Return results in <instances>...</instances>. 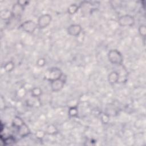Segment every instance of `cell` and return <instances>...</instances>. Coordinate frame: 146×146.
Instances as JSON below:
<instances>
[{
	"label": "cell",
	"instance_id": "cell-1",
	"mask_svg": "<svg viewBox=\"0 0 146 146\" xmlns=\"http://www.w3.org/2000/svg\"><path fill=\"white\" fill-rule=\"evenodd\" d=\"M109 61L113 64L120 66L123 62V56L121 52L116 49L110 50L107 54Z\"/></svg>",
	"mask_w": 146,
	"mask_h": 146
},
{
	"label": "cell",
	"instance_id": "cell-2",
	"mask_svg": "<svg viewBox=\"0 0 146 146\" xmlns=\"http://www.w3.org/2000/svg\"><path fill=\"white\" fill-rule=\"evenodd\" d=\"M63 74L61 70L58 67H52L47 70L44 74V78L51 82L60 78Z\"/></svg>",
	"mask_w": 146,
	"mask_h": 146
},
{
	"label": "cell",
	"instance_id": "cell-3",
	"mask_svg": "<svg viewBox=\"0 0 146 146\" xmlns=\"http://www.w3.org/2000/svg\"><path fill=\"white\" fill-rule=\"evenodd\" d=\"M135 19L133 16L129 14H125L120 16L117 21L119 26L122 27H131L134 25Z\"/></svg>",
	"mask_w": 146,
	"mask_h": 146
},
{
	"label": "cell",
	"instance_id": "cell-4",
	"mask_svg": "<svg viewBox=\"0 0 146 146\" xmlns=\"http://www.w3.org/2000/svg\"><path fill=\"white\" fill-rule=\"evenodd\" d=\"M38 27L37 23L32 20L26 21L19 26V28L23 31L29 34L33 33Z\"/></svg>",
	"mask_w": 146,
	"mask_h": 146
},
{
	"label": "cell",
	"instance_id": "cell-5",
	"mask_svg": "<svg viewBox=\"0 0 146 146\" xmlns=\"http://www.w3.org/2000/svg\"><path fill=\"white\" fill-rule=\"evenodd\" d=\"M66 78L65 75H63L60 78L50 82V87L52 91L56 92L62 90L64 86Z\"/></svg>",
	"mask_w": 146,
	"mask_h": 146
},
{
	"label": "cell",
	"instance_id": "cell-6",
	"mask_svg": "<svg viewBox=\"0 0 146 146\" xmlns=\"http://www.w3.org/2000/svg\"><path fill=\"white\" fill-rule=\"evenodd\" d=\"M52 21V17L48 14H44L41 15L38 19L37 25L39 29H44L47 27Z\"/></svg>",
	"mask_w": 146,
	"mask_h": 146
},
{
	"label": "cell",
	"instance_id": "cell-7",
	"mask_svg": "<svg viewBox=\"0 0 146 146\" xmlns=\"http://www.w3.org/2000/svg\"><path fill=\"white\" fill-rule=\"evenodd\" d=\"M82 27L78 24L70 25L67 29V33L68 35L73 36H78L82 33Z\"/></svg>",
	"mask_w": 146,
	"mask_h": 146
},
{
	"label": "cell",
	"instance_id": "cell-8",
	"mask_svg": "<svg viewBox=\"0 0 146 146\" xmlns=\"http://www.w3.org/2000/svg\"><path fill=\"white\" fill-rule=\"evenodd\" d=\"M25 7L20 5L17 2L15 3L12 7L11 13L13 17H19L23 11Z\"/></svg>",
	"mask_w": 146,
	"mask_h": 146
},
{
	"label": "cell",
	"instance_id": "cell-9",
	"mask_svg": "<svg viewBox=\"0 0 146 146\" xmlns=\"http://www.w3.org/2000/svg\"><path fill=\"white\" fill-rule=\"evenodd\" d=\"M18 134L22 137H25L30 134V129L29 127L24 123L20 127L17 128Z\"/></svg>",
	"mask_w": 146,
	"mask_h": 146
},
{
	"label": "cell",
	"instance_id": "cell-10",
	"mask_svg": "<svg viewBox=\"0 0 146 146\" xmlns=\"http://www.w3.org/2000/svg\"><path fill=\"white\" fill-rule=\"evenodd\" d=\"M119 79L120 74L116 71L111 72L108 75V80L110 84H115L119 81Z\"/></svg>",
	"mask_w": 146,
	"mask_h": 146
},
{
	"label": "cell",
	"instance_id": "cell-11",
	"mask_svg": "<svg viewBox=\"0 0 146 146\" xmlns=\"http://www.w3.org/2000/svg\"><path fill=\"white\" fill-rule=\"evenodd\" d=\"M0 17L3 20H8L13 17L11 11L7 9H4L0 12Z\"/></svg>",
	"mask_w": 146,
	"mask_h": 146
},
{
	"label": "cell",
	"instance_id": "cell-12",
	"mask_svg": "<svg viewBox=\"0 0 146 146\" xmlns=\"http://www.w3.org/2000/svg\"><path fill=\"white\" fill-rule=\"evenodd\" d=\"M25 122L23 121V119L18 116H15L12 121L13 126L16 128L17 129L20 127L21 125H22Z\"/></svg>",
	"mask_w": 146,
	"mask_h": 146
},
{
	"label": "cell",
	"instance_id": "cell-13",
	"mask_svg": "<svg viewBox=\"0 0 146 146\" xmlns=\"http://www.w3.org/2000/svg\"><path fill=\"white\" fill-rule=\"evenodd\" d=\"M45 131L47 134L50 135H54L58 133V129L57 127L54 124L48 125Z\"/></svg>",
	"mask_w": 146,
	"mask_h": 146
},
{
	"label": "cell",
	"instance_id": "cell-14",
	"mask_svg": "<svg viewBox=\"0 0 146 146\" xmlns=\"http://www.w3.org/2000/svg\"><path fill=\"white\" fill-rule=\"evenodd\" d=\"M31 95L34 98H40L42 95V90L39 87H34L31 90Z\"/></svg>",
	"mask_w": 146,
	"mask_h": 146
},
{
	"label": "cell",
	"instance_id": "cell-15",
	"mask_svg": "<svg viewBox=\"0 0 146 146\" xmlns=\"http://www.w3.org/2000/svg\"><path fill=\"white\" fill-rule=\"evenodd\" d=\"M79 111L77 106H70L68 110V114L71 117H76L78 116Z\"/></svg>",
	"mask_w": 146,
	"mask_h": 146
},
{
	"label": "cell",
	"instance_id": "cell-16",
	"mask_svg": "<svg viewBox=\"0 0 146 146\" xmlns=\"http://www.w3.org/2000/svg\"><path fill=\"white\" fill-rule=\"evenodd\" d=\"M1 138L2 140V142L3 143V145H9L13 144L16 141L15 137L13 136H7L6 137H4V138H2V137H1Z\"/></svg>",
	"mask_w": 146,
	"mask_h": 146
},
{
	"label": "cell",
	"instance_id": "cell-17",
	"mask_svg": "<svg viewBox=\"0 0 146 146\" xmlns=\"http://www.w3.org/2000/svg\"><path fill=\"white\" fill-rule=\"evenodd\" d=\"M79 9V6L76 3L71 4L67 8V12L70 15H74L76 14Z\"/></svg>",
	"mask_w": 146,
	"mask_h": 146
},
{
	"label": "cell",
	"instance_id": "cell-18",
	"mask_svg": "<svg viewBox=\"0 0 146 146\" xmlns=\"http://www.w3.org/2000/svg\"><path fill=\"white\" fill-rule=\"evenodd\" d=\"M14 67H15V64L11 60L6 62L3 66V68L5 71L7 72H11L13 70H14Z\"/></svg>",
	"mask_w": 146,
	"mask_h": 146
},
{
	"label": "cell",
	"instance_id": "cell-19",
	"mask_svg": "<svg viewBox=\"0 0 146 146\" xmlns=\"http://www.w3.org/2000/svg\"><path fill=\"white\" fill-rule=\"evenodd\" d=\"M110 115L106 113H103L100 115V120L104 124H107L110 121Z\"/></svg>",
	"mask_w": 146,
	"mask_h": 146
},
{
	"label": "cell",
	"instance_id": "cell-20",
	"mask_svg": "<svg viewBox=\"0 0 146 146\" xmlns=\"http://www.w3.org/2000/svg\"><path fill=\"white\" fill-rule=\"evenodd\" d=\"M138 31L141 37L145 38L146 35V26L145 25H140L138 29Z\"/></svg>",
	"mask_w": 146,
	"mask_h": 146
},
{
	"label": "cell",
	"instance_id": "cell-21",
	"mask_svg": "<svg viewBox=\"0 0 146 146\" xmlns=\"http://www.w3.org/2000/svg\"><path fill=\"white\" fill-rule=\"evenodd\" d=\"M46 134L47 133H46V131H43V130H38L35 133V135L36 137L38 139H40V140L44 138Z\"/></svg>",
	"mask_w": 146,
	"mask_h": 146
},
{
	"label": "cell",
	"instance_id": "cell-22",
	"mask_svg": "<svg viewBox=\"0 0 146 146\" xmlns=\"http://www.w3.org/2000/svg\"><path fill=\"white\" fill-rule=\"evenodd\" d=\"M26 94V90L24 87H21L18 89L17 92V95L19 98H23Z\"/></svg>",
	"mask_w": 146,
	"mask_h": 146
},
{
	"label": "cell",
	"instance_id": "cell-23",
	"mask_svg": "<svg viewBox=\"0 0 146 146\" xmlns=\"http://www.w3.org/2000/svg\"><path fill=\"white\" fill-rule=\"evenodd\" d=\"M46 60L44 58H40L37 59L36 61V64L37 66L39 67H43L46 65Z\"/></svg>",
	"mask_w": 146,
	"mask_h": 146
},
{
	"label": "cell",
	"instance_id": "cell-24",
	"mask_svg": "<svg viewBox=\"0 0 146 146\" xmlns=\"http://www.w3.org/2000/svg\"><path fill=\"white\" fill-rule=\"evenodd\" d=\"M17 2L23 7H25L29 3V2L27 1H25V0H19V1H18Z\"/></svg>",
	"mask_w": 146,
	"mask_h": 146
}]
</instances>
